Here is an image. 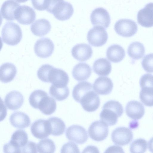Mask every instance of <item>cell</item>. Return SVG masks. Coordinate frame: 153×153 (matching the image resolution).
I'll use <instances>...</instances> for the list:
<instances>
[{"label": "cell", "instance_id": "obj_6", "mask_svg": "<svg viewBox=\"0 0 153 153\" xmlns=\"http://www.w3.org/2000/svg\"><path fill=\"white\" fill-rule=\"evenodd\" d=\"M47 82L51 83L56 86H67L69 81L67 74L62 69L54 68L52 66L48 74Z\"/></svg>", "mask_w": 153, "mask_h": 153}, {"label": "cell", "instance_id": "obj_4", "mask_svg": "<svg viewBox=\"0 0 153 153\" xmlns=\"http://www.w3.org/2000/svg\"><path fill=\"white\" fill-rule=\"evenodd\" d=\"M114 30L119 35L125 37H131L137 32L138 27L134 21L128 19H121L117 21L114 26Z\"/></svg>", "mask_w": 153, "mask_h": 153}, {"label": "cell", "instance_id": "obj_31", "mask_svg": "<svg viewBox=\"0 0 153 153\" xmlns=\"http://www.w3.org/2000/svg\"><path fill=\"white\" fill-rule=\"evenodd\" d=\"M49 92L51 96L58 101L66 99L69 94V90L67 86L60 87L52 84L50 88Z\"/></svg>", "mask_w": 153, "mask_h": 153}, {"label": "cell", "instance_id": "obj_42", "mask_svg": "<svg viewBox=\"0 0 153 153\" xmlns=\"http://www.w3.org/2000/svg\"><path fill=\"white\" fill-rule=\"evenodd\" d=\"M4 153H21L20 147L16 145L10 140L3 147Z\"/></svg>", "mask_w": 153, "mask_h": 153}, {"label": "cell", "instance_id": "obj_32", "mask_svg": "<svg viewBox=\"0 0 153 153\" xmlns=\"http://www.w3.org/2000/svg\"><path fill=\"white\" fill-rule=\"evenodd\" d=\"M38 152L54 153L56 146L53 141L49 138L42 140L37 144Z\"/></svg>", "mask_w": 153, "mask_h": 153}, {"label": "cell", "instance_id": "obj_11", "mask_svg": "<svg viewBox=\"0 0 153 153\" xmlns=\"http://www.w3.org/2000/svg\"><path fill=\"white\" fill-rule=\"evenodd\" d=\"M111 137L114 144L124 146L131 142L133 138V133L129 128L120 127L117 128L112 131Z\"/></svg>", "mask_w": 153, "mask_h": 153}, {"label": "cell", "instance_id": "obj_18", "mask_svg": "<svg viewBox=\"0 0 153 153\" xmlns=\"http://www.w3.org/2000/svg\"><path fill=\"white\" fill-rule=\"evenodd\" d=\"M24 100L23 96L20 92L13 91L6 94L4 103L8 109L15 110L21 107L23 103Z\"/></svg>", "mask_w": 153, "mask_h": 153}, {"label": "cell", "instance_id": "obj_17", "mask_svg": "<svg viewBox=\"0 0 153 153\" xmlns=\"http://www.w3.org/2000/svg\"><path fill=\"white\" fill-rule=\"evenodd\" d=\"M113 85L111 80L106 76L98 77L93 84L94 90L97 94L106 95L111 92Z\"/></svg>", "mask_w": 153, "mask_h": 153}, {"label": "cell", "instance_id": "obj_41", "mask_svg": "<svg viewBox=\"0 0 153 153\" xmlns=\"http://www.w3.org/2000/svg\"><path fill=\"white\" fill-rule=\"evenodd\" d=\"M21 153L38 152L37 144L34 142L29 141L23 146L20 148Z\"/></svg>", "mask_w": 153, "mask_h": 153}, {"label": "cell", "instance_id": "obj_13", "mask_svg": "<svg viewBox=\"0 0 153 153\" xmlns=\"http://www.w3.org/2000/svg\"><path fill=\"white\" fill-rule=\"evenodd\" d=\"M30 131L35 137L42 139L48 137L51 134L50 124L48 120L40 119L32 124Z\"/></svg>", "mask_w": 153, "mask_h": 153}, {"label": "cell", "instance_id": "obj_5", "mask_svg": "<svg viewBox=\"0 0 153 153\" xmlns=\"http://www.w3.org/2000/svg\"><path fill=\"white\" fill-rule=\"evenodd\" d=\"M108 34L102 27L95 26L90 29L87 34V40L90 44L96 47L103 46L106 42Z\"/></svg>", "mask_w": 153, "mask_h": 153}, {"label": "cell", "instance_id": "obj_35", "mask_svg": "<svg viewBox=\"0 0 153 153\" xmlns=\"http://www.w3.org/2000/svg\"><path fill=\"white\" fill-rule=\"evenodd\" d=\"M47 93L42 90L34 91L30 94L29 97V102L30 105L35 109H38L39 102Z\"/></svg>", "mask_w": 153, "mask_h": 153}, {"label": "cell", "instance_id": "obj_29", "mask_svg": "<svg viewBox=\"0 0 153 153\" xmlns=\"http://www.w3.org/2000/svg\"><path fill=\"white\" fill-rule=\"evenodd\" d=\"M92 90V84L87 81L79 82L74 87L72 96L75 100L79 102L83 96L88 91Z\"/></svg>", "mask_w": 153, "mask_h": 153}, {"label": "cell", "instance_id": "obj_12", "mask_svg": "<svg viewBox=\"0 0 153 153\" xmlns=\"http://www.w3.org/2000/svg\"><path fill=\"white\" fill-rule=\"evenodd\" d=\"M15 19L18 22L23 25H30L35 19L36 14L34 10L26 5L20 6L16 10Z\"/></svg>", "mask_w": 153, "mask_h": 153}, {"label": "cell", "instance_id": "obj_1", "mask_svg": "<svg viewBox=\"0 0 153 153\" xmlns=\"http://www.w3.org/2000/svg\"><path fill=\"white\" fill-rule=\"evenodd\" d=\"M123 109L121 104L115 100H109L105 102L100 114L101 120L108 126L116 124L118 118L122 115Z\"/></svg>", "mask_w": 153, "mask_h": 153}, {"label": "cell", "instance_id": "obj_24", "mask_svg": "<svg viewBox=\"0 0 153 153\" xmlns=\"http://www.w3.org/2000/svg\"><path fill=\"white\" fill-rule=\"evenodd\" d=\"M0 72L1 81L7 83L11 82L15 78L17 69L15 65L13 64L6 62L1 66Z\"/></svg>", "mask_w": 153, "mask_h": 153}, {"label": "cell", "instance_id": "obj_37", "mask_svg": "<svg viewBox=\"0 0 153 153\" xmlns=\"http://www.w3.org/2000/svg\"><path fill=\"white\" fill-rule=\"evenodd\" d=\"M144 70L148 73H153V53L148 54L143 57L141 63Z\"/></svg>", "mask_w": 153, "mask_h": 153}, {"label": "cell", "instance_id": "obj_34", "mask_svg": "<svg viewBox=\"0 0 153 153\" xmlns=\"http://www.w3.org/2000/svg\"><path fill=\"white\" fill-rule=\"evenodd\" d=\"M28 137L27 133L22 130H18L12 134L10 140L20 148L28 142Z\"/></svg>", "mask_w": 153, "mask_h": 153}, {"label": "cell", "instance_id": "obj_19", "mask_svg": "<svg viewBox=\"0 0 153 153\" xmlns=\"http://www.w3.org/2000/svg\"><path fill=\"white\" fill-rule=\"evenodd\" d=\"M125 111L128 117L136 120L142 118L145 113L143 105L140 102L135 100L131 101L128 103Z\"/></svg>", "mask_w": 153, "mask_h": 153}, {"label": "cell", "instance_id": "obj_36", "mask_svg": "<svg viewBox=\"0 0 153 153\" xmlns=\"http://www.w3.org/2000/svg\"><path fill=\"white\" fill-rule=\"evenodd\" d=\"M147 143L143 138H139L134 141L131 144L130 151L131 153H144L147 150Z\"/></svg>", "mask_w": 153, "mask_h": 153}, {"label": "cell", "instance_id": "obj_3", "mask_svg": "<svg viewBox=\"0 0 153 153\" xmlns=\"http://www.w3.org/2000/svg\"><path fill=\"white\" fill-rule=\"evenodd\" d=\"M22 37V30L20 27L13 22L6 23L1 31V39L5 44L14 46L19 44Z\"/></svg>", "mask_w": 153, "mask_h": 153}, {"label": "cell", "instance_id": "obj_45", "mask_svg": "<svg viewBox=\"0 0 153 153\" xmlns=\"http://www.w3.org/2000/svg\"><path fill=\"white\" fill-rule=\"evenodd\" d=\"M19 3H24L27 1L28 0H15Z\"/></svg>", "mask_w": 153, "mask_h": 153}, {"label": "cell", "instance_id": "obj_39", "mask_svg": "<svg viewBox=\"0 0 153 153\" xmlns=\"http://www.w3.org/2000/svg\"><path fill=\"white\" fill-rule=\"evenodd\" d=\"M61 153H79V151L77 146L71 142H68L64 144L62 146Z\"/></svg>", "mask_w": 153, "mask_h": 153}, {"label": "cell", "instance_id": "obj_9", "mask_svg": "<svg viewBox=\"0 0 153 153\" xmlns=\"http://www.w3.org/2000/svg\"><path fill=\"white\" fill-rule=\"evenodd\" d=\"M54 50V45L51 40L48 38L38 39L34 46L35 53L38 57L43 58L51 55Z\"/></svg>", "mask_w": 153, "mask_h": 153}, {"label": "cell", "instance_id": "obj_8", "mask_svg": "<svg viewBox=\"0 0 153 153\" xmlns=\"http://www.w3.org/2000/svg\"><path fill=\"white\" fill-rule=\"evenodd\" d=\"M65 135L69 140L79 144L85 143L88 137L86 130L78 125H73L69 127L66 131Z\"/></svg>", "mask_w": 153, "mask_h": 153}, {"label": "cell", "instance_id": "obj_15", "mask_svg": "<svg viewBox=\"0 0 153 153\" xmlns=\"http://www.w3.org/2000/svg\"><path fill=\"white\" fill-rule=\"evenodd\" d=\"M137 19L138 23L147 28L153 26V3L147 4L144 8L138 12Z\"/></svg>", "mask_w": 153, "mask_h": 153}, {"label": "cell", "instance_id": "obj_2", "mask_svg": "<svg viewBox=\"0 0 153 153\" xmlns=\"http://www.w3.org/2000/svg\"><path fill=\"white\" fill-rule=\"evenodd\" d=\"M46 10L53 14L56 19L61 21L69 19L74 12L72 5L64 0H50Z\"/></svg>", "mask_w": 153, "mask_h": 153}, {"label": "cell", "instance_id": "obj_27", "mask_svg": "<svg viewBox=\"0 0 153 153\" xmlns=\"http://www.w3.org/2000/svg\"><path fill=\"white\" fill-rule=\"evenodd\" d=\"M56 104L55 100L48 94L41 100L38 105V109L43 114L50 115L56 111Z\"/></svg>", "mask_w": 153, "mask_h": 153}, {"label": "cell", "instance_id": "obj_16", "mask_svg": "<svg viewBox=\"0 0 153 153\" xmlns=\"http://www.w3.org/2000/svg\"><path fill=\"white\" fill-rule=\"evenodd\" d=\"M71 52L72 56L75 59L80 62H84L91 58L93 50L90 45L80 43L74 46Z\"/></svg>", "mask_w": 153, "mask_h": 153}, {"label": "cell", "instance_id": "obj_21", "mask_svg": "<svg viewBox=\"0 0 153 153\" xmlns=\"http://www.w3.org/2000/svg\"><path fill=\"white\" fill-rule=\"evenodd\" d=\"M20 4L14 0H7L2 4L1 9V16L8 21L15 19V14Z\"/></svg>", "mask_w": 153, "mask_h": 153}, {"label": "cell", "instance_id": "obj_40", "mask_svg": "<svg viewBox=\"0 0 153 153\" xmlns=\"http://www.w3.org/2000/svg\"><path fill=\"white\" fill-rule=\"evenodd\" d=\"M34 8L39 11L46 10L48 8L50 0H31Z\"/></svg>", "mask_w": 153, "mask_h": 153}, {"label": "cell", "instance_id": "obj_26", "mask_svg": "<svg viewBox=\"0 0 153 153\" xmlns=\"http://www.w3.org/2000/svg\"><path fill=\"white\" fill-rule=\"evenodd\" d=\"M93 69L94 71L99 76H108L111 73L112 67L111 63L105 58H100L94 62Z\"/></svg>", "mask_w": 153, "mask_h": 153}, {"label": "cell", "instance_id": "obj_22", "mask_svg": "<svg viewBox=\"0 0 153 153\" xmlns=\"http://www.w3.org/2000/svg\"><path fill=\"white\" fill-rule=\"evenodd\" d=\"M9 120L11 125L17 128H27L30 124L29 117L25 113L20 111L13 113L10 115Z\"/></svg>", "mask_w": 153, "mask_h": 153}, {"label": "cell", "instance_id": "obj_7", "mask_svg": "<svg viewBox=\"0 0 153 153\" xmlns=\"http://www.w3.org/2000/svg\"><path fill=\"white\" fill-rule=\"evenodd\" d=\"M88 133L90 137L93 140L96 141H102L108 135V125L102 120L96 121L90 126Z\"/></svg>", "mask_w": 153, "mask_h": 153}, {"label": "cell", "instance_id": "obj_43", "mask_svg": "<svg viewBox=\"0 0 153 153\" xmlns=\"http://www.w3.org/2000/svg\"><path fill=\"white\" fill-rule=\"evenodd\" d=\"M124 152L122 148L117 146H112L108 147L105 152Z\"/></svg>", "mask_w": 153, "mask_h": 153}, {"label": "cell", "instance_id": "obj_23", "mask_svg": "<svg viewBox=\"0 0 153 153\" xmlns=\"http://www.w3.org/2000/svg\"><path fill=\"white\" fill-rule=\"evenodd\" d=\"M51 25L50 22L44 19L36 20L31 25L30 30L35 36L41 37L48 33L50 31Z\"/></svg>", "mask_w": 153, "mask_h": 153}, {"label": "cell", "instance_id": "obj_44", "mask_svg": "<svg viewBox=\"0 0 153 153\" xmlns=\"http://www.w3.org/2000/svg\"><path fill=\"white\" fill-rule=\"evenodd\" d=\"M148 148L149 151L153 153V137L149 141Z\"/></svg>", "mask_w": 153, "mask_h": 153}, {"label": "cell", "instance_id": "obj_10", "mask_svg": "<svg viewBox=\"0 0 153 153\" xmlns=\"http://www.w3.org/2000/svg\"><path fill=\"white\" fill-rule=\"evenodd\" d=\"M90 20L94 26H100L106 29L111 22L110 15L108 11L102 7L95 9L90 16Z\"/></svg>", "mask_w": 153, "mask_h": 153}, {"label": "cell", "instance_id": "obj_25", "mask_svg": "<svg viewBox=\"0 0 153 153\" xmlns=\"http://www.w3.org/2000/svg\"><path fill=\"white\" fill-rule=\"evenodd\" d=\"M106 55L107 59L111 62L118 63L123 59L125 56V52L121 46L117 44H114L108 48Z\"/></svg>", "mask_w": 153, "mask_h": 153}, {"label": "cell", "instance_id": "obj_33", "mask_svg": "<svg viewBox=\"0 0 153 153\" xmlns=\"http://www.w3.org/2000/svg\"><path fill=\"white\" fill-rule=\"evenodd\" d=\"M139 97L141 102L146 106H153V88L145 87L141 88Z\"/></svg>", "mask_w": 153, "mask_h": 153}, {"label": "cell", "instance_id": "obj_30", "mask_svg": "<svg viewBox=\"0 0 153 153\" xmlns=\"http://www.w3.org/2000/svg\"><path fill=\"white\" fill-rule=\"evenodd\" d=\"M50 126L51 134L54 136H59L65 131L66 126L64 121L60 118L52 117L48 120Z\"/></svg>", "mask_w": 153, "mask_h": 153}, {"label": "cell", "instance_id": "obj_20", "mask_svg": "<svg viewBox=\"0 0 153 153\" xmlns=\"http://www.w3.org/2000/svg\"><path fill=\"white\" fill-rule=\"evenodd\" d=\"M91 68L89 65L80 62L74 67L72 74L75 79L81 81L88 79L91 74Z\"/></svg>", "mask_w": 153, "mask_h": 153}, {"label": "cell", "instance_id": "obj_28", "mask_svg": "<svg viewBox=\"0 0 153 153\" xmlns=\"http://www.w3.org/2000/svg\"><path fill=\"white\" fill-rule=\"evenodd\" d=\"M127 53L134 60L140 59L145 54V48L142 43L138 42H133L128 46Z\"/></svg>", "mask_w": 153, "mask_h": 153}, {"label": "cell", "instance_id": "obj_38", "mask_svg": "<svg viewBox=\"0 0 153 153\" xmlns=\"http://www.w3.org/2000/svg\"><path fill=\"white\" fill-rule=\"evenodd\" d=\"M140 84L141 88L145 87L153 88V75L149 74L143 75L140 79Z\"/></svg>", "mask_w": 153, "mask_h": 153}, {"label": "cell", "instance_id": "obj_14", "mask_svg": "<svg viewBox=\"0 0 153 153\" xmlns=\"http://www.w3.org/2000/svg\"><path fill=\"white\" fill-rule=\"evenodd\" d=\"M80 103L83 109L88 112H92L96 111L100 104V98L93 90L85 94L80 99Z\"/></svg>", "mask_w": 153, "mask_h": 153}]
</instances>
